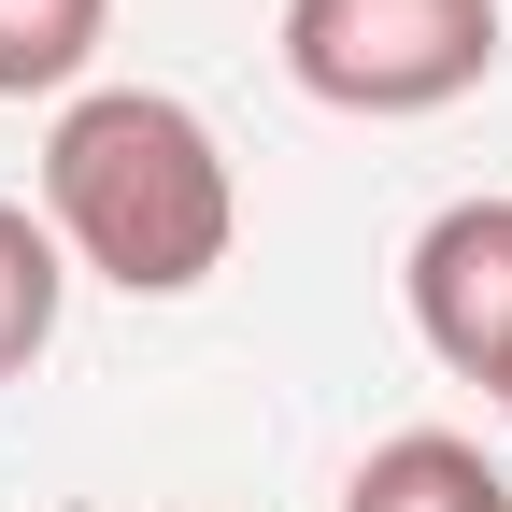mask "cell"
Here are the masks:
<instances>
[{
	"instance_id": "6",
	"label": "cell",
	"mask_w": 512,
	"mask_h": 512,
	"mask_svg": "<svg viewBox=\"0 0 512 512\" xmlns=\"http://www.w3.org/2000/svg\"><path fill=\"white\" fill-rule=\"evenodd\" d=\"M57 299H72V256L29 200H0V384H29L43 342H57Z\"/></svg>"
},
{
	"instance_id": "3",
	"label": "cell",
	"mask_w": 512,
	"mask_h": 512,
	"mask_svg": "<svg viewBox=\"0 0 512 512\" xmlns=\"http://www.w3.org/2000/svg\"><path fill=\"white\" fill-rule=\"evenodd\" d=\"M399 299H413V342L512 413V200H441L399 256Z\"/></svg>"
},
{
	"instance_id": "5",
	"label": "cell",
	"mask_w": 512,
	"mask_h": 512,
	"mask_svg": "<svg viewBox=\"0 0 512 512\" xmlns=\"http://www.w3.org/2000/svg\"><path fill=\"white\" fill-rule=\"evenodd\" d=\"M114 0H0V100H86Z\"/></svg>"
},
{
	"instance_id": "1",
	"label": "cell",
	"mask_w": 512,
	"mask_h": 512,
	"mask_svg": "<svg viewBox=\"0 0 512 512\" xmlns=\"http://www.w3.org/2000/svg\"><path fill=\"white\" fill-rule=\"evenodd\" d=\"M43 228L72 271L128 299H200L242 242V171L200 100L171 86H86L43 128Z\"/></svg>"
},
{
	"instance_id": "2",
	"label": "cell",
	"mask_w": 512,
	"mask_h": 512,
	"mask_svg": "<svg viewBox=\"0 0 512 512\" xmlns=\"http://www.w3.org/2000/svg\"><path fill=\"white\" fill-rule=\"evenodd\" d=\"M285 86L328 114H456L498 72V0H285Z\"/></svg>"
},
{
	"instance_id": "4",
	"label": "cell",
	"mask_w": 512,
	"mask_h": 512,
	"mask_svg": "<svg viewBox=\"0 0 512 512\" xmlns=\"http://www.w3.org/2000/svg\"><path fill=\"white\" fill-rule=\"evenodd\" d=\"M342 512H512V470L484 441H456V427H399V441L356 456Z\"/></svg>"
}]
</instances>
